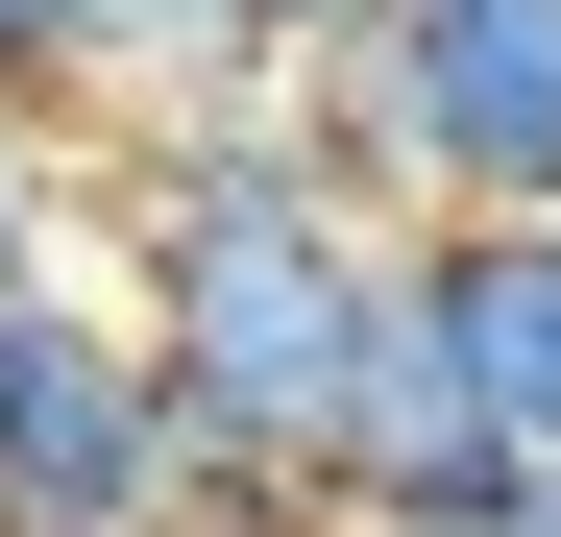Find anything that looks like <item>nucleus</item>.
Here are the masks:
<instances>
[{
    "label": "nucleus",
    "mask_w": 561,
    "mask_h": 537,
    "mask_svg": "<svg viewBox=\"0 0 561 537\" xmlns=\"http://www.w3.org/2000/svg\"><path fill=\"white\" fill-rule=\"evenodd\" d=\"M318 147L415 244L439 220H561V0H415V25L318 49Z\"/></svg>",
    "instance_id": "nucleus-1"
},
{
    "label": "nucleus",
    "mask_w": 561,
    "mask_h": 537,
    "mask_svg": "<svg viewBox=\"0 0 561 537\" xmlns=\"http://www.w3.org/2000/svg\"><path fill=\"white\" fill-rule=\"evenodd\" d=\"M196 513V439L147 391L123 294H0V537H171Z\"/></svg>",
    "instance_id": "nucleus-2"
},
{
    "label": "nucleus",
    "mask_w": 561,
    "mask_h": 537,
    "mask_svg": "<svg viewBox=\"0 0 561 537\" xmlns=\"http://www.w3.org/2000/svg\"><path fill=\"white\" fill-rule=\"evenodd\" d=\"M415 318H439L463 415L561 489V220H439V244H415Z\"/></svg>",
    "instance_id": "nucleus-3"
},
{
    "label": "nucleus",
    "mask_w": 561,
    "mask_h": 537,
    "mask_svg": "<svg viewBox=\"0 0 561 537\" xmlns=\"http://www.w3.org/2000/svg\"><path fill=\"white\" fill-rule=\"evenodd\" d=\"M0 294H49V123L0 99Z\"/></svg>",
    "instance_id": "nucleus-4"
},
{
    "label": "nucleus",
    "mask_w": 561,
    "mask_h": 537,
    "mask_svg": "<svg viewBox=\"0 0 561 537\" xmlns=\"http://www.w3.org/2000/svg\"><path fill=\"white\" fill-rule=\"evenodd\" d=\"M220 25H244V73H318V49H366V25H391V0H220Z\"/></svg>",
    "instance_id": "nucleus-5"
},
{
    "label": "nucleus",
    "mask_w": 561,
    "mask_h": 537,
    "mask_svg": "<svg viewBox=\"0 0 561 537\" xmlns=\"http://www.w3.org/2000/svg\"><path fill=\"white\" fill-rule=\"evenodd\" d=\"M391 25H415V0H391Z\"/></svg>",
    "instance_id": "nucleus-6"
},
{
    "label": "nucleus",
    "mask_w": 561,
    "mask_h": 537,
    "mask_svg": "<svg viewBox=\"0 0 561 537\" xmlns=\"http://www.w3.org/2000/svg\"><path fill=\"white\" fill-rule=\"evenodd\" d=\"M513 537H537V513H513Z\"/></svg>",
    "instance_id": "nucleus-7"
}]
</instances>
